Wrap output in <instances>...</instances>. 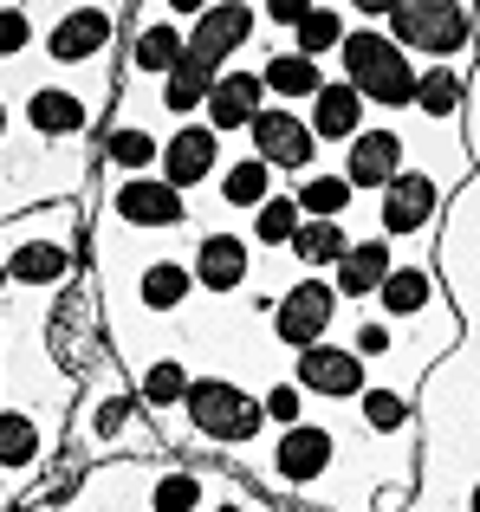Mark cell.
Here are the masks:
<instances>
[{"label":"cell","instance_id":"cell-14","mask_svg":"<svg viewBox=\"0 0 480 512\" xmlns=\"http://www.w3.org/2000/svg\"><path fill=\"white\" fill-rule=\"evenodd\" d=\"M26 124L39 130V137H78V130L91 124V98L85 91H72V85H39L33 98H26Z\"/></svg>","mask_w":480,"mask_h":512},{"label":"cell","instance_id":"cell-42","mask_svg":"<svg viewBox=\"0 0 480 512\" xmlns=\"http://www.w3.org/2000/svg\"><path fill=\"white\" fill-rule=\"evenodd\" d=\"M0 137H7V104H0Z\"/></svg>","mask_w":480,"mask_h":512},{"label":"cell","instance_id":"cell-6","mask_svg":"<svg viewBox=\"0 0 480 512\" xmlns=\"http://www.w3.org/2000/svg\"><path fill=\"white\" fill-rule=\"evenodd\" d=\"M253 156H260L266 169H312L318 137H312L305 117H292V104H266V111L253 117Z\"/></svg>","mask_w":480,"mask_h":512},{"label":"cell","instance_id":"cell-3","mask_svg":"<svg viewBox=\"0 0 480 512\" xmlns=\"http://www.w3.org/2000/svg\"><path fill=\"white\" fill-rule=\"evenodd\" d=\"M383 20H390L396 46L422 52V59H455L474 33V7H448V0H396Z\"/></svg>","mask_w":480,"mask_h":512},{"label":"cell","instance_id":"cell-43","mask_svg":"<svg viewBox=\"0 0 480 512\" xmlns=\"http://www.w3.org/2000/svg\"><path fill=\"white\" fill-rule=\"evenodd\" d=\"M0 286H7V260H0Z\"/></svg>","mask_w":480,"mask_h":512},{"label":"cell","instance_id":"cell-2","mask_svg":"<svg viewBox=\"0 0 480 512\" xmlns=\"http://www.w3.org/2000/svg\"><path fill=\"white\" fill-rule=\"evenodd\" d=\"M182 409H189V422L202 428L208 441H221V448H247V441L266 428L260 396H247V389L228 383V376H195L189 396H182Z\"/></svg>","mask_w":480,"mask_h":512},{"label":"cell","instance_id":"cell-30","mask_svg":"<svg viewBox=\"0 0 480 512\" xmlns=\"http://www.w3.org/2000/svg\"><path fill=\"white\" fill-rule=\"evenodd\" d=\"M299 221H305V214H299V201H292V195H273L260 214H253V240H260V247H292Z\"/></svg>","mask_w":480,"mask_h":512},{"label":"cell","instance_id":"cell-29","mask_svg":"<svg viewBox=\"0 0 480 512\" xmlns=\"http://www.w3.org/2000/svg\"><path fill=\"white\" fill-rule=\"evenodd\" d=\"M39 461V428L26 409H0V467H33Z\"/></svg>","mask_w":480,"mask_h":512},{"label":"cell","instance_id":"cell-36","mask_svg":"<svg viewBox=\"0 0 480 512\" xmlns=\"http://www.w3.org/2000/svg\"><path fill=\"white\" fill-rule=\"evenodd\" d=\"M260 409H266V422L299 428V422H305V389H299V383H273V389L260 396Z\"/></svg>","mask_w":480,"mask_h":512},{"label":"cell","instance_id":"cell-41","mask_svg":"<svg viewBox=\"0 0 480 512\" xmlns=\"http://www.w3.org/2000/svg\"><path fill=\"white\" fill-rule=\"evenodd\" d=\"M468 512H480V480H474V493H468Z\"/></svg>","mask_w":480,"mask_h":512},{"label":"cell","instance_id":"cell-27","mask_svg":"<svg viewBox=\"0 0 480 512\" xmlns=\"http://www.w3.org/2000/svg\"><path fill=\"white\" fill-rule=\"evenodd\" d=\"M377 299H383L390 318H416L422 305H429V273H422V266H396V273L377 286Z\"/></svg>","mask_w":480,"mask_h":512},{"label":"cell","instance_id":"cell-38","mask_svg":"<svg viewBox=\"0 0 480 512\" xmlns=\"http://www.w3.org/2000/svg\"><path fill=\"white\" fill-rule=\"evenodd\" d=\"M305 13H312V0H266V20H273V26H292V33H299Z\"/></svg>","mask_w":480,"mask_h":512},{"label":"cell","instance_id":"cell-35","mask_svg":"<svg viewBox=\"0 0 480 512\" xmlns=\"http://www.w3.org/2000/svg\"><path fill=\"white\" fill-rule=\"evenodd\" d=\"M364 422L377 428V435H396V428L409 422V402L396 396V389H364Z\"/></svg>","mask_w":480,"mask_h":512},{"label":"cell","instance_id":"cell-28","mask_svg":"<svg viewBox=\"0 0 480 512\" xmlns=\"http://www.w3.org/2000/svg\"><path fill=\"white\" fill-rule=\"evenodd\" d=\"M292 201H299L305 221H338V214L351 208V182H344V175H312Z\"/></svg>","mask_w":480,"mask_h":512},{"label":"cell","instance_id":"cell-32","mask_svg":"<svg viewBox=\"0 0 480 512\" xmlns=\"http://www.w3.org/2000/svg\"><path fill=\"white\" fill-rule=\"evenodd\" d=\"M416 104L429 117H455L461 111V78L448 72V65H429V72H416Z\"/></svg>","mask_w":480,"mask_h":512},{"label":"cell","instance_id":"cell-5","mask_svg":"<svg viewBox=\"0 0 480 512\" xmlns=\"http://www.w3.org/2000/svg\"><path fill=\"white\" fill-rule=\"evenodd\" d=\"M253 20H260V13H253V7H240V0L202 7V13H195V33H189V59L202 65V72H215V78H221V65H228L234 52L247 46Z\"/></svg>","mask_w":480,"mask_h":512},{"label":"cell","instance_id":"cell-16","mask_svg":"<svg viewBox=\"0 0 480 512\" xmlns=\"http://www.w3.org/2000/svg\"><path fill=\"white\" fill-rule=\"evenodd\" d=\"M247 247H240L234 234H202V247H195V286L202 292H234V286H247Z\"/></svg>","mask_w":480,"mask_h":512},{"label":"cell","instance_id":"cell-18","mask_svg":"<svg viewBox=\"0 0 480 512\" xmlns=\"http://www.w3.org/2000/svg\"><path fill=\"white\" fill-rule=\"evenodd\" d=\"M390 273H396V253L383 240H351V253L338 260V299H370Z\"/></svg>","mask_w":480,"mask_h":512},{"label":"cell","instance_id":"cell-20","mask_svg":"<svg viewBox=\"0 0 480 512\" xmlns=\"http://www.w3.org/2000/svg\"><path fill=\"white\" fill-rule=\"evenodd\" d=\"M260 85H266V98H318V91H325V72H318L312 59H299V52H273Z\"/></svg>","mask_w":480,"mask_h":512},{"label":"cell","instance_id":"cell-24","mask_svg":"<svg viewBox=\"0 0 480 512\" xmlns=\"http://www.w3.org/2000/svg\"><path fill=\"white\" fill-rule=\"evenodd\" d=\"M292 46H299V59H325V52H338L344 46V13L338 7H318L312 0V13L299 20V33H292Z\"/></svg>","mask_w":480,"mask_h":512},{"label":"cell","instance_id":"cell-19","mask_svg":"<svg viewBox=\"0 0 480 512\" xmlns=\"http://www.w3.org/2000/svg\"><path fill=\"white\" fill-rule=\"evenodd\" d=\"M72 273V247L65 240H26L7 253V279L13 286H59Z\"/></svg>","mask_w":480,"mask_h":512},{"label":"cell","instance_id":"cell-13","mask_svg":"<svg viewBox=\"0 0 480 512\" xmlns=\"http://www.w3.org/2000/svg\"><path fill=\"white\" fill-rule=\"evenodd\" d=\"M117 214H124L130 227H182V221H189V201H182L169 182L130 175V182L117 188Z\"/></svg>","mask_w":480,"mask_h":512},{"label":"cell","instance_id":"cell-10","mask_svg":"<svg viewBox=\"0 0 480 512\" xmlns=\"http://www.w3.org/2000/svg\"><path fill=\"white\" fill-rule=\"evenodd\" d=\"M111 20H117L111 7H72V13H65V20L46 33L52 65H85V59H98V52L111 46Z\"/></svg>","mask_w":480,"mask_h":512},{"label":"cell","instance_id":"cell-15","mask_svg":"<svg viewBox=\"0 0 480 512\" xmlns=\"http://www.w3.org/2000/svg\"><path fill=\"white\" fill-rule=\"evenodd\" d=\"M260 98H266L260 72H221L215 91H208V104H202V111H208V130H240V124L253 130V117L266 111Z\"/></svg>","mask_w":480,"mask_h":512},{"label":"cell","instance_id":"cell-40","mask_svg":"<svg viewBox=\"0 0 480 512\" xmlns=\"http://www.w3.org/2000/svg\"><path fill=\"white\" fill-rule=\"evenodd\" d=\"M98 428H104V435H117V428H124V402H104V409H98Z\"/></svg>","mask_w":480,"mask_h":512},{"label":"cell","instance_id":"cell-37","mask_svg":"<svg viewBox=\"0 0 480 512\" xmlns=\"http://www.w3.org/2000/svg\"><path fill=\"white\" fill-rule=\"evenodd\" d=\"M33 46V13L26 7H0V59H20Z\"/></svg>","mask_w":480,"mask_h":512},{"label":"cell","instance_id":"cell-26","mask_svg":"<svg viewBox=\"0 0 480 512\" xmlns=\"http://www.w3.org/2000/svg\"><path fill=\"white\" fill-rule=\"evenodd\" d=\"M292 253H299L305 266H338L344 253H351V240H344L338 221H299V234H292Z\"/></svg>","mask_w":480,"mask_h":512},{"label":"cell","instance_id":"cell-25","mask_svg":"<svg viewBox=\"0 0 480 512\" xmlns=\"http://www.w3.org/2000/svg\"><path fill=\"white\" fill-rule=\"evenodd\" d=\"M182 52H189V39L176 33V26H150V33H137V46H130V65L137 72H176L182 65Z\"/></svg>","mask_w":480,"mask_h":512},{"label":"cell","instance_id":"cell-4","mask_svg":"<svg viewBox=\"0 0 480 512\" xmlns=\"http://www.w3.org/2000/svg\"><path fill=\"white\" fill-rule=\"evenodd\" d=\"M331 318H338V286H325V279H305L286 299H273V331H279V344H292V350L325 344Z\"/></svg>","mask_w":480,"mask_h":512},{"label":"cell","instance_id":"cell-22","mask_svg":"<svg viewBox=\"0 0 480 512\" xmlns=\"http://www.w3.org/2000/svg\"><path fill=\"white\" fill-rule=\"evenodd\" d=\"M221 201H228V208H253V214H260L266 201H273V169H266L260 156H240V163L221 175Z\"/></svg>","mask_w":480,"mask_h":512},{"label":"cell","instance_id":"cell-7","mask_svg":"<svg viewBox=\"0 0 480 512\" xmlns=\"http://www.w3.org/2000/svg\"><path fill=\"white\" fill-rule=\"evenodd\" d=\"M299 389H312V396H364V357L357 350H338V344H312L299 350Z\"/></svg>","mask_w":480,"mask_h":512},{"label":"cell","instance_id":"cell-33","mask_svg":"<svg viewBox=\"0 0 480 512\" xmlns=\"http://www.w3.org/2000/svg\"><path fill=\"white\" fill-rule=\"evenodd\" d=\"M156 156H163V143H156L143 124H124V130H111V163H117V169H137V175H143V169L156 163Z\"/></svg>","mask_w":480,"mask_h":512},{"label":"cell","instance_id":"cell-8","mask_svg":"<svg viewBox=\"0 0 480 512\" xmlns=\"http://www.w3.org/2000/svg\"><path fill=\"white\" fill-rule=\"evenodd\" d=\"M435 208H442V188H435V175H416L403 169L390 188H383V234H422V227L435 221Z\"/></svg>","mask_w":480,"mask_h":512},{"label":"cell","instance_id":"cell-1","mask_svg":"<svg viewBox=\"0 0 480 512\" xmlns=\"http://www.w3.org/2000/svg\"><path fill=\"white\" fill-rule=\"evenodd\" d=\"M338 59H344V85H351L364 104H390V111L416 104V65H409V52L396 46L390 33L357 26V33H344Z\"/></svg>","mask_w":480,"mask_h":512},{"label":"cell","instance_id":"cell-39","mask_svg":"<svg viewBox=\"0 0 480 512\" xmlns=\"http://www.w3.org/2000/svg\"><path fill=\"white\" fill-rule=\"evenodd\" d=\"M377 350H390V325H364L357 331V357H377Z\"/></svg>","mask_w":480,"mask_h":512},{"label":"cell","instance_id":"cell-11","mask_svg":"<svg viewBox=\"0 0 480 512\" xmlns=\"http://www.w3.org/2000/svg\"><path fill=\"white\" fill-rule=\"evenodd\" d=\"M331 454H338L331 428H318V422H299V428H286V435H279V448H273V467H279V480L305 487V480H318V474L331 467Z\"/></svg>","mask_w":480,"mask_h":512},{"label":"cell","instance_id":"cell-17","mask_svg":"<svg viewBox=\"0 0 480 512\" xmlns=\"http://www.w3.org/2000/svg\"><path fill=\"white\" fill-rule=\"evenodd\" d=\"M312 137H331V143L364 137V98L344 78H325V91L312 98Z\"/></svg>","mask_w":480,"mask_h":512},{"label":"cell","instance_id":"cell-31","mask_svg":"<svg viewBox=\"0 0 480 512\" xmlns=\"http://www.w3.org/2000/svg\"><path fill=\"white\" fill-rule=\"evenodd\" d=\"M182 396H189V370H182L176 357H156L150 370H143V402H150V409H182Z\"/></svg>","mask_w":480,"mask_h":512},{"label":"cell","instance_id":"cell-9","mask_svg":"<svg viewBox=\"0 0 480 512\" xmlns=\"http://www.w3.org/2000/svg\"><path fill=\"white\" fill-rule=\"evenodd\" d=\"M403 150L409 143L396 137V130H364V137H351V150H344V182L357 188H390L396 175H403Z\"/></svg>","mask_w":480,"mask_h":512},{"label":"cell","instance_id":"cell-12","mask_svg":"<svg viewBox=\"0 0 480 512\" xmlns=\"http://www.w3.org/2000/svg\"><path fill=\"white\" fill-rule=\"evenodd\" d=\"M215 175V130L208 124H182L176 137L163 143V182L176 188V195H189L195 182H208Z\"/></svg>","mask_w":480,"mask_h":512},{"label":"cell","instance_id":"cell-23","mask_svg":"<svg viewBox=\"0 0 480 512\" xmlns=\"http://www.w3.org/2000/svg\"><path fill=\"white\" fill-rule=\"evenodd\" d=\"M208 91H215V72H202V65L182 52V65L163 78V98H156V104H163V111H176V117H189L195 104H208Z\"/></svg>","mask_w":480,"mask_h":512},{"label":"cell","instance_id":"cell-34","mask_svg":"<svg viewBox=\"0 0 480 512\" xmlns=\"http://www.w3.org/2000/svg\"><path fill=\"white\" fill-rule=\"evenodd\" d=\"M202 506V480L195 474H163L150 487V512H195Z\"/></svg>","mask_w":480,"mask_h":512},{"label":"cell","instance_id":"cell-21","mask_svg":"<svg viewBox=\"0 0 480 512\" xmlns=\"http://www.w3.org/2000/svg\"><path fill=\"white\" fill-rule=\"evenodd\" d=\"M189 286H195V273L182 260H150L143 279H137V292H143L150 312H176V305H189Z\"/></svg>","mask_w":480,"mask_h":512}]
</instances>
